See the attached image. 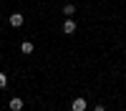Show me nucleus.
<instances>
[{
    "label": "nucleus",
    "instance_id": "obj_1",
    "mask_svg": "<svg viewBox=\"0 0 126 111\" xmlns=\"http://www.w3.org/2000/svg\"><path fill=\"white\" fill-rule=\"evenodd\" d=\"M76 28H78V23H76V20H71V18H66V20H63V25H61V30H63L66 35L76 33Z\"/></svg>",
    "mask_w": 126,
    "mask_h": 111
},
{
    "label": "nucleus",
    "instance_id": "obj_2",
    "mask_svg": "<svg viewBox=\"0 0 126 111\" xmlns=\"http://www.w3.org/2000/svg\"><path fill=\"white\" fill-rule=\"evenodd\" d=\"M88 104H86V98L78 96V98H73V104H71V111H86Z\"/></svg>",
    "mask_w": 126,
    "mask_h": 111
},
{
    "label": "nucleus",
    "instance_id": "obj_3",
    "mask_svg": "<svg viewBox=\"0 0 126 111\" xmlns=\"http://www.w3.org/2000/svg\"><path fill=\"white\" fill-rule=\"evenodd\" d=\"M23 98H20V96H13V98H10V104H8V109L10 111H23Z\"/></svg>",
    "mask_w": 126,
    "mask_h": 111
},
{
    "label": "nucleus",
    "instance_id": "obj_4",
    "mask_svg": "<svg viewBox=\"0 0 126 111\" xmlns=\"http://www.w3.org/2000/svg\"><path fill=\"white\" fill-rule=\"evenodd\" d=\"M8 23H10V25H13V28H20V25H23V23H25V18H23V15H20V13H13V15H10V20H8Z\"/></svg>",
    "mask_w": 126,
    "mask_h": 111
},
{
    "label": "nucleus",
    "instance_id": "obj_5",
    "mask_svg": "<svg viewBox=\"0 0 126 111\" xmlns=\"http://www.w3.org/2000/svg\"><path fill=\"white\" fill-rule=\"evenodd\" d=\"M33 43H30V40H23V43H20V53H23V56H30V53H33Z\"/></svg>",
    "mask_w": 126,
    "mask_h": 111
},
{
    "label": "nucleus",
    "instance_id": "obj_6",
    "mask_svg": "<svg viewBox=\"0 0 126 111\" xmlns=\"http://www.w3.org/2000/svg\"><path fill=\"white\" fill-rule=\"evenodd\" d=\"M73 13H76V5H71V3H68V5H63V15H66V18H71Z\"/></svg>",
    "mask_w": 126,
    "mask_h": 111
},
{
    "label": "nucleus",
    "instance_id": "obj_7",
    "mask_svg": "<svg viewBox=\"0 0 126 111\" xmlns=\"http://www.w3.org/2000/svg\"><path fill=\"white\" fill-rule=\"evenodd\" d=\"M5 86H8V76L0 71V88H5Z\"/></svg>",
    "mask_w": 126,
    "mask_h": 111
},
{
    "label": "nucleus",
    "instance_id": "obj_8",
    "mask_svg": "<svg viewBox=\"0 0 126 111\" xmlns=\"http://www.w3.org/2000/svg\"><path fill=\"white\" fill-rule=\"evenodd\" d=\"M93 111H106V106H103V104H98V106H93Z\"/></svg>",
    "mask_w": 126,
    "mask_h": 111
}]
</instances>
